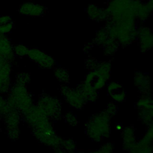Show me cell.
<instances>
[{"label":"cell","instance_id":"14","mask_svg":"<svg viewBox=\"0 0 153 153\" xmlns=\"http://www.w3.org/2000/svg\"><path fill=\"white\" fill-rule=\"evenodd\" d=\"M119 43L115 39L108 38L105 44L103 46V53L106 56H112L118 49Z\"/></svg>","mask_w":153,"mask_h":153},{"label":"cell","instance_id":"1","mask_svg":"<svg viewBox=\"0 0 153 153\" xmlns=\"http://www.w3.org/2000/svg\"><path fill=\"white\" fill-rule=\"evenodd\" d=\"M21 114L39 142L51 148H58L62 143L54 132L50 119L35 104Z\"/></svg>","mask_w":153,"mask_h":153},{"label":"cell","instance_id":"18","mask_svg":"<svg viewBox=\"0 0 153 153\" xmlns=\"http://www.w3.org/2000/svg\"><path fill=\"white\" fill-rule=\"evenodd\" d=\"M29 48L22 43H18L13 45V52L15 57L23 58L27 56Z\"/></svg>","mask_w":153,"mask_h":153},{"label":"cell","instance_id":"2","mask_svg":"<svg viewBox=\"0 0 153 153\" xmlns=\"http://www.w3.org/2000/svg\"><path fill=\"white\" fill-rule=\"evenodd\" d=\"M132 0H111L105 8L108 19L115 24L123 26H136L131 9Z\"/></svg>","mask_w":153,"mask_h":153},{"label":"cell","instance_id":"17","mask_svg":"<svg viewBox=\"0 0 153 153\" xmlns=\"http://www.w3.org/2000/svg\"><path fill=\"white\" fill-rule=\"evenodd\" d=\"M54 77L60 82L67 83L69 80V75L67 70L63 68H56L54 70Z\"/></svg>","mask_w":153,"mask_h":153},{"label":"cell","instance_id":"21","mask_svg":"<svg viewBox=\"0 0 153 153\" xmlns=\"http://www.w3.org/2000/svg\"><path fill=\"white\" fill-rule=\"evenodd\" d=\"M14 24L13 22L0 25V35H7L10 33L13 29Z\"/></svg>","mask_w":153,"mask_h":153},{"label":"cell","instance_id":"12","mask_svg":"<svg viewBox=\"0 0 153 153\" xmlns=\"http://www.w3.org/2000/svg\"><path fill=\"white\" fill-rule=\"evenodd\" d=\"M131 9L135 17L142 22L148 19L151 13L142 0H132Z\"/></svg>","mask_w":153,"mask_h":153},{"label":"cell","instance_id":"24","mask_svg":"<svg viewBox=\"0 0 153 153\" xmlns=\"http://www.w3.org/2000/svg\"><path fill=\"white\" fill-rule=\"evenodd\" d=\"M121 87V86L119 83L116 82H111L108 86V90L109 92H113L117 90H118Z\"/></svg>","mask_w":153,"mask_h":153},{"label":"cell","instance_id":"30","mask_svg":"<svg viewBox=\"0 0 153 153\" xmlns=\"http://www.w3.org/2000/svg\"><path fill=\"white\" fill-rule=\"evenodd\" d=\"M1 123H0V131H1Z\"/></svg>","mask_w":153,"mask_h":153},{"label":"cell","instance_id":"23","mask_svg":"<svg viewBox=\"0 0 153 153\" xmlns=\"http://www.w3.org/2000/svg\"><path fill=\"white\" fill-rule=\"evenodd\" d=\"M13 22L11 16L8 14H3L0 16V25Z\"/></svg>","mask_w":153,"mask_h":153},{"label":"cell","instance_id":"20","mask_svg":"<svg viewBox=\"0 0 153 153\" xmlns=\"http://www.w3.org/2000/svg\"><path fill=\"white\" fill-rule=\"evenodd\" d=\"M10 108L9 104L3 95L0 94V117H2L8 111Z\"/></svg>","mask_w":153,"mask_h":153},{"label":"cell","instance_id":"7","mask_svg":"<svg viewBox=\"0 0 153 153\" xmlns=\"http://www.w3.org/2000/svg\"><path fill=\"white\" fill-rule=\"evenodd\" d=\"M116 39L120 45H130L137 39V26H123L115 24Z\"/></svg>","mask_w":153,"mask_h":153},{"label":"cell","instance_id":"28","mask_svg":"<svg viewBox=\"0 0 153 153\" xmlns=\"http://www.w3.org/2000/svg\"><path fill=\"white\" fill-rule=\"evenodd\" d=\"M4 62H5V61H3V60H2L0 59V67H1V66Z\"/></svg>","mask_w":153,"mask_h":153},{"label":"cell","instance_id":"26","mask_svg":"<svg viewBox=\"0 0 153 153\" xmlns=\"http://www.w3.org/2000/svg\"><path fill=\"white\" fill-rule=\"evenodd\" d=\"M93 45H94V44H93V42H88V43L85 44L84 45V46L83 51H84L85 53H88V52H89V51L91 50L92 47H93Z\"/></svg>","mask_w":153,"mask_h":153},{"label":"cell","instance_id":"10","mask_svg":"<svg viewBox=\"0 0 153 153\" xmlns=\"http://www.w3.org/2000/svg\"><path fill=\"white\" fill-rule=\"evenodd\" d=\"M47 8L43 4L33 2H25L19 8V13L25 16L31 17H39L44 16Z\"/></svg>","mask_w":153,"mask_h":153},{"label":"cell","instance_id":"5","mask_svg":"<svg viewBox=\"0 0 153 153\" xmlns=\"http://www.w3.org/2000/svg\"><path fill=\"white\" fill-rule=\"evenodd\" d=\"M35 105L50 120L57 119L60 115V105L59 100L45 93L38 96Z\"/></svg>","mask_w":153,"mask_h":153},{"label":"cell","instance_id":"6","mask_svg":"<svg viewBox=\"0 0 153 153\" xmlns=\"http://www.w3.org/2000/svg\"><path fill=\"white\" fill-rule=\"evenodd\" d=\"M27 57L42 69H51L56 65V60L51 56L38 48H29Z\"/></svg>","mask_w":153,"mask_h":153},{"label":"cell","instance_id":"25","mask_svg":"<svg viewBox=\"0 0 153 153\" xmlns=\"http://www.w3.org/2000/svg\"><path fill=\"white\" fill-rule=\"evenodd\" d=\"M96 77V74L95 72L93 71L90 72L85 77V82L87 83V84H91L93 81L94 80V78Z\"/></svg>","mask_w":153,"mask_h":153},{"label":"cell","instance_id":"8","mask_svg":"<svg viewBox=\"0 0 153 153\" xmlns=\"http://www.w3.org/2000/svg\"><path fill=\"white\" fill-rule=\"evenodd\" d=\"M137 39L140 51L145 53L153 48V32L146 26L137 27Z\"/></svg>","mask_w":153,"mask_h":153},{"label":"cell","instance_id":"4","mask_svg":"<svg viewBox=\"0 0 153 153\" xmlns=\"http://www.w3.org/2000/svg\"><path fill=\"white\" fill-rule=\"evenodd\" d=\"M2 118L8 138L12 140H17L19 137L20 124L22 118L20 112L10 106L8 111Z\"/></svg>","mask_w":153,"mask_h":153},{"label":"cell","instance_id":"27","mask_svg":"<svg viewBox=\"0 0 153 153\" xmlns=\"http://www.w3.org/2000/svg\"><path fill=\"white\" fill-rule=\"evenodd\" d=\"M145 4L148 10L152 12L153 11V0H148Z\"/></svg>","mask_w":153,"mask_h":153},{"label":"cell","instance_id":"19","mask_svg":"<svg viewBox=\"0 0 153 153\" xmlns=\"http://www.w3.org/2000/svg\"><path fill=\"white\" fill-rule=\"evenodd\" d=\"M134 81L137 85H140L142 87L145 88L149 84V80L148 77L145 76L141 73H137L135 76Z\"/></svg>","mask_w":153,"mask_h":153},{"label":"cell","instance_id":"16","mask_svg":"<svg viewBox=\"0 0 153 153\" xmlns=\"http://www.w3.org/2000/svg\"><path fill=\"white\" fill-rule=\"evenodd\" d=\"M107 32L103 27L99 29L96 34V36L93 41V44L99 46H103L108 39Z\"/></svg>","mask_w":153,"mask_h":153},{"label":"cell","instance_id":"13","mask_svg":"<svg viewBox=\"0 0 153 153\" xmlns=\"http://www.w3.org/2000/svg\"><path fill=\"white\" fill-rule=\"evenodd\" d=\"M86 13L88 17L93 20L104 22L108 19V16L105 9L99 7L94 4H89L86 9Z\"/></svg>","mask_w":153,"mask_h":153},{"label":"cell","instance_id":"29","mask_svg":"<svg viewBox=\"0 0 153 153\" xmlns=\"http://www.w3.org/2000/svg\"><path fill=\"white\" fill-rule=\"evenodd\" d=\"M55 153H65V152L63 151H57Z\"/></svg>","mask_w":153,"mask_h":153},{"label":"cell","instance_id":"11","mask_svg":"<svg viewBox=\"0 0 153 153\" xmlns=\"http://www.w3.org/2000/svg\"><path fill=\"white\" fill-rule=\"evenodd\" d=\"M0 56L11 63H13L15 60L13 44L7 35H0Z\"/></svg>","mask_w":153,"mask_h":153},{"label":"cell","instance_id":"15","mask_svg":"<svg viewBox=\"0 0 153 153\" xmlns=\"http://www.w3.org/2000/svg\"><path fill=\"white\" fill-rule=\"evenodd\" d=\"M30 74L26 72H21L16 74L14 79H13V84L16 85L27 86L30 82Z\"/></svg>","mask_w":153,"mask_h":153},{"label":"cell","instance_id":"22","mask_svg":"<svg viewBox=\"0 0 153 153\" xmlns=\"http://www.w3.org/2000/svg\"><path fill=\"white\" fill-rule=\"evenodd\" d=\"M99 63H100L99 62H97L96 59L90 58V59H88L87 60V61H86V66L88 69L94 70L97 68Z\"/></svg>","mask_w":153,"mask_h":153},{"label":"cell","instance_id":"9","mask_svg":"<svg viewBox=\"0 0 153 153\" xmlns=\"http://www.w3.org/2000/svg\"><path fill=\"white\" fill-rule=\"evenodd\" d=\"M13 63L4 62L0 67V94H7L12 85L11 76Z\"/></svg>","mask_w":153,"mask_h":153},{"label":"cell","instance_id":"3","mask_svg":"<svg viewBox=\"0 0 153 153\" xmlns=\"http://www.w3.org/2000/svg\"><path fill=\"white\" fill-rule=\"evenodd\" d=\"M7 96L9 106L17 109L21 114L35 105L33 97L27 86L13 84Z\"/></svg>","mask_w":153,"mask_h":153}]
</instances>
